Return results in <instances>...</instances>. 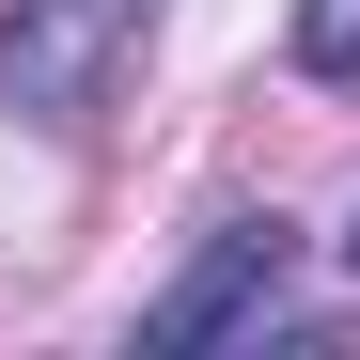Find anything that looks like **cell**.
<instances>
[{"label":"cell","mask_w":360,"mask_h":360,"mask_svg":"<svg viewBox=\"0 0 360 360\" xmlns=\"http://www.w3.org/2000/svg\"><path fill=\"white\" fill-rule=\"evenodd\" d=\"M282 282H297V219L282 204H235L204 219V251L141 297V360H204V345H266L282 329Z\"/></svg>","instance_id":"cell-1"},{"label":"cell","mask_w":360,"mask_h":360,"mask_svg":"<svg viewBox=\"0 0 360 360\" xmlns=\"http://www.w3.org/2000/svg\"><path fill=\"white\" fill-rule=\"evenodd\" d=\"M157 32V0H16L0 16V110H32V126H94L110 63Z\"/></svg>","instance_id":"cell-2"},{"label":"cell","mask_w":360,"mask_h":360,"mask_svg":"<svg viewBox=\"0 0 360 360\" xmlns=\"http://www.w3.org/2000/svg\"><path fill=\"white\" fill-rule=\"evenodd\" d=\"M297 79H360V0H297Z\"/></svg>","instance_id":"cell-3"},{"label":"cell","mask_w":360,"mask_h":360,"mask_svg":"<svg viewBox=\"0 0 360 360\" xmlns=\"http://www.w3.org/2000/svg\"><path fill=\"white\" fill-rule=\"evenodd\" d=\"M345 266H360V219H345Z\"/></svg>","instance_id":"cell-4"}]
</instances>
